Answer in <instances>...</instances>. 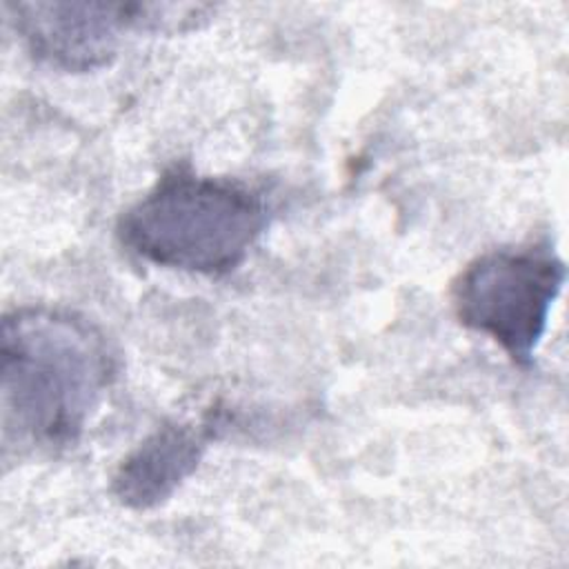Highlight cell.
Wrapping results in <instances>:
<instances>
[{
    "label": "cell",
    "mask_w": 569,
    "mask_h": 569,
    "mask_svg": "<svg viewBox=\"0 0 569 569\" xmlns=\"http://www.w3.org/2000/svg\"><path fill=\"white\" fill-rule=\"evenodd\" d=\"M0 353L4 451L73 445L118 373L104 331L69 309L7 313Z\"/></svg>",
    "instance_id": "cell-1"
},
{
    "label": "cell",
    "mask_w": 569,
    "mask_h": 569,
    "mask_svg": "<svg viewBox=\"0 0 569 569\" xmlns=\"http://www.w3.org/2000/svg\"><path fill=\"white\" fill-rule=\"evenodd\" d=\"M565 276V262L549 244L482 253L451 284L456 318L489 336L516 365L527 367Z\"/></svg>",
    "instance_id": "cell-3"
},
{
    "label": "cell",
    "mask_w": 569,
    "mask_h": 569,
    "mask_svg": "<svg viewBox=\"0 0 569 569\" xmlns=\"http://www.w3.org/2000/svg\"><path fill=\"white\" fill-rule=\"evenodd\" d=\"M267 213L264 198L249 184L176 164L120 216L116 233L124 249L151 264L224 276L242 264Z\"/></svg>",
    "instance_id": "cell-2"
},
{
    "label": "cell",
    "mask_w": 569,
    "mask_h": 569,
    "mask_svg": "<svg viewBox=\"0 0 569 569\" xmlns=\"http://www.w3.org/2000/svg\"><path fill=\"white\" fill-rule=\"evenodd\" d=\"M7 9L31 56L73 73L109 64L131 29L180 31L211 11L204 4L149 2H16Z\"/></svg>",
    "instance_id": "cell-4"
},
{
    "label": "cell",
    "mask_w": 569,
    "mask_h": 569,
    "mask_svg": "<svg viewBox=\"0 0 569 569\" xmlns=\"http://www.w3.org/2000/svg\"><path fill=\"white\" fill-rule=\"evenodd\" d=\"M220 420L164 422L116 469L111 491L129 509H153L196 471Z\"/></svg>",
    "instance_id": "cell-5"
}]
</instances>
